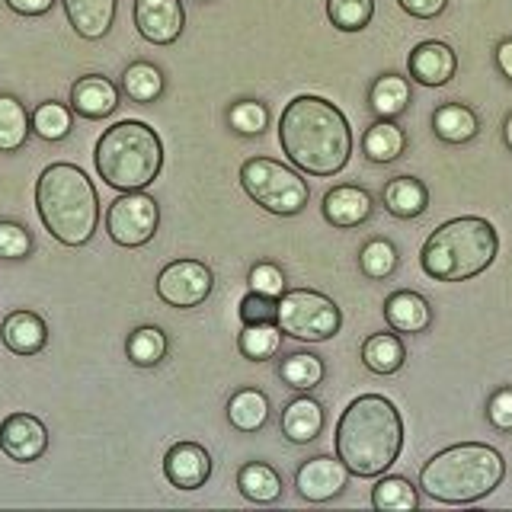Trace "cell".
Returning <instances> with one entry per match:
<instances>
[{
	"instance_id": "35",
	"label": "cell",
	"mask_w": 512,
	"mask_h": 512,
	"mask_svg": "<svg viewBox=\"0 0 512 512\" xmlns=\"http://www.w3.org/2000/svg\"><path fill=\"white\" fill-rule=\"evenodd\" d=\"M29 122H32V132H36L42 141H64L74 128L71 109L64 103H55V100L39 103L36 109H32Z\"/></svg>"
},
{
	"instance_id": "8",
	"label": "cell",
	"mask_w": 512,
	"mask_h": 512,
	"mask_svg": "<svg viewBox=\"0 0 512 512\" xmlns=\"http://www.w3.org/2000/svg\"><path fill=\"white\" fill-rule=\"evenodd\" d=\"M276 324L285 336L301 343H327L343 327L336 301L311 288H285L276 298Z\"/></svg>"
},
{
	"instance_id": "10",
	"label": "cell",
	"mask_w": 512,
	"mask_h": 512,
	"mask_svg": "<svg viewBox=\"0 0 512 512\" xmlns=\"http://www.w3.org/2000/svg\"><path fill=\"white\" fill-rule=\"evenodd\" d=\"M215 276L212 269L199 260H173L160 269L157 276V298L170 304V308H199V304L212 295Z\"/></svg>"
},
{
	"instance_id": "20",
	"label": "cell",
	"mask_w": 512,
	"mask_h": 512,
	"mask_svg": "<svg viewBox=\"0 0 512 512\" xmlns=\"http://www.w3.org/2000/svg\"><path fill=\"white\" fill-rule=\"evenodd\" d=\"M324 407L314 397H295L292 404L282 410V436L292 445H308L324 432Z\"/></svg>"
},
{
	"instance_id": "13",
	"label": "cell",
	"mask_w": 512,
	"mask_h": 512,
	"mask_svg": "<svg viewBox=\"0 0 512 512\" xmlns=\"http://www.w3.org/2000/svg\"><path fill=\"white\" fill-rule=\"evenodd\" d=\"M183 0H135V29L154 45H173L183 36Z\"/></svg>"
},
{
	"instance_id": "28",
	"label": "cell",
	"mask_w": 512,
	"mask_h": 512,
	"mask_svg": "<svg viewBox=\"0 0 512 512\" xmlns=\"http://www.w3.org/2000/svg\"><path fill=\"white\" fill-rule=\"evenodd\" d=\"M368 103H372L378 119H397V116H404L407 106H410V84H407V77H400V74H381L375 84H372Z\"/></svg>"
},
{
	"instance_id": "32",
	"label": "cell",
	"mask_w": 512,
	"mask_h": 512,
	"mask_svg": "<svg viewBox=\"0 0 512 512\" xmlns=\"http://www.w3.org/2000/svg\"><path fill=\"white\" fill-rule=\"evenodd\" d=\"M122 93L132 103H154L160 93H164V74L154 68L151 61H135L128 64L122 74Z\"/></svg>"
},
{
	"instance_id": "45",
	"label": "cell",
	"mask_w": 512,
	"mask_h": 512,
	"mask_svg": "<svg viewBox=\"0 0 512 512\" xmlns=\"http://www.w3.org/2000/svg\"><path fill=\"white\" fill-rule=\"evenodd\" d=\"M493 58H496V68H500V74L512 84V39H503L500 45H496Z\"/></svg>"
},
{
	"instance_id": "23",
	"label": "cell",
	"mask_w": 512,
	"mask_h": 512,
	"mask_svg": "<svg viewBox=\"0 0 512 512\" xmlns=\"http://www.w3.org/2000/svg\"><path fill=\"white\" fill-rule=\"evenodd\" d=\"M432 132L445 144H468L480 132L477 112L464 103H442L432 112Z\"/></svg>"
},
{
	"instance_id": "12",
	"label": "cell",
	"mask_w": 512,
	"mask_h": 512,
	"mask_svg": "<svg viewBox=\"0 0 512 512\" xmlns=\"http://www.w3.org/2000/svg\"><path fill=\"white\" fill-rule=\"evenodd\" d=\"M48 448V429L39 416L32 413H10L4 423H0V452L10 461H39Z\"/></svg>"
},
{
	"instance_id": "11",
	"label": "cell",
	"mask_w": 512,
	"mask_h": 512,
	"mask_svg": "<svg viewBox=\"0 0 512 512\" xmlns=\"http://www.w3.org/2000/svg\"><path fill=\"white\" fill-rule=\"evenodd\" d=\"M349 484V468L340 458L317 455L311 461H304L295 474V487L301 493V500L308 503H330L336 500Z\"/></svg>"
},
{
	"instance_id": "43",
	"label": "cell",
	"mask_w": 512,
	"mask_h": 512,
	"mask_svg": "<svg viewBox=\"0 0 512 512\" xmlns=\"http://www.w3.org/2000/svg\"><path fill=\"white\" fill-rule=\"evenodd\" d=\"M400 10L416 16V20H436V16L448 7V0H397Z\"/></svg>"
},
{
	"instance_id": "7",
	"label": "cell",
	"mask_w": 512,
	"mask_h": 512,
	"mask_svg": "<svg viewBox=\"0 0 512 512\" xmlns=\"http://www.w3.org/2000/svg\"><path fill=\"white\" fill-rule=\"evenodd\" d=\"M240 186H244L247 196L266 208L269 215H282L292 218L301 215L304 205L311 199L308 183L301 180L295 170H288L285 164L272 157H250L240 164Z\"/></svg>"
},
{
	"instance_id": "40",
	"label": "cell",
	"mask_w": 512,
	"mask_h": 512,
	"mask_svg": "<svg viewBox=\"0 0 512 512\" xmlns=\"http://www.w3.org/2000/svg\"><path fill=\"white\" fill-rule=\"evenodd\" d=\"M250 292L266 295V298H279L285 292V272L276 263H256L247 276Z\"/></svg>"
},
{
	"instance_id": "36",
	"label": "cell",
	"mask_w": 512,
	"mask_h": 512,
	"mask_svg": "<svg viewBox=\"0 0 512 512\" xmlns=\"http://www.w3.org/2000/svg\"><path fill=\"white\" fill-rule=\"evenodd\" d=\"M327 16L340 32H362L375 16V0H327Z\"/></svg>"
},
{
	"instance_id": "27",
	"label": "cell",
	"mask_w": 512,
	"mask_h": 512,
	"mask_svg": "<svg viewBox=\"0 0 512 512\" xmlns=\"http://www.w3.org/2000/svg\"><path fill=\"white\" fill-rule=\"evenodd\" d=\"M228 420L237 432H260L269 420V397L256 388H240L228 400Z\"/></svg>"
},
{
	"instance_id": "16",
	"label": "cell",
	"mask_w": 512,
	"mask_h": 512,
	"mask_svg": "<svg viewBox=\"0 0 512 512\" xmlns=\"http://www.w3.org/2000/svg\"><path fill=\"white\" fill-rule=\"evenodd\" d=\"M71 109L84 119H106L119 109V87L103 74L77 77L71 87Z\"/></svg>"
},
{
	"instance_id": "14",
	"label": "cell",
	"mask_w": 512,
	"mask_h": 512,
	"mask_svg": "<svg viewBox=\"0 0 512 512\" xmlns=\"http://www.w3.org/2000/svg\"><path fill=\"white\" fill-rule=\"evenodd\" d=\"M215 461L199 442H173L164 455V477L176 490H199L212 477Z\"/></svg>"
},
{
	"instance_id": "21",
	"label": "cell",
	"mask_w": 512,
	"mask_h": 512,
	"mask_svg": "<svg viewBox=\"0 0 512 512\" xmlns=\"http://www.w3.org/2000/svg\"><path fill=\"white\" fill-rule=\"evenodd\" d=\"M384 320L394 333H423L432 324V308L420 292H394L384 301Z\"/></svg>"
},
{
	"instance_id": "33",
	"label": "cell",
	"mask_w": 512,
	"mask_h": 512,
	"mask_svg": "<svg viewBox=\"0 0 512 512\" xmlns=\"http://www.w3.org/2000/svg\"><path fill=\"white\" fill-rule=\"evenodd\" d=\"M372 506L378 512H410L420 506V493L410 484L407 477H381L372 487Z\"/></svg>"
},
{
	"instance_id": "9",
	"label": "cell",
	"mask_w": 512,
	"mask_h": 512,
	"mask_svg": "<svg viewBox=\"0 0 512 512\" xmlns=\"http://www.w3.org/2000/svg\"><path fill=\"white\" fill-rule=\"evenodd\" d=\"M160 224V205L144 189L122 192L106 212V231L119 247H144L151 244Z\"/></svg>"
},
{
	"instance_id": "2",
	"label": "cell",
	"mask_w": 512,
	"mask_h": 512,
	"mask_svg": "<svg viewBox=\"0 0 512 512\" xmlns=\"http://www.w3.org/2000/svg\"><path fill=\"white\" fill-rule=\"evenodd\" d=\"M404 420L381 394H362L336 423V458L356 477H381L400 458Z\"/></svg>"
},
{
	"instance_id": "37",
	"label": "cell",
	"mask_w": 512,
	"mask_h": 512,
	"mask_svg": "<svg viewBox=\"0 0 512 512\" xmlns=\"http://www.w3.org/2000/svg\"><path fill=\"white\" fill-rule=\"evenodd\" d=\"M397 263H400L397 247L391 244V240H384V237L368 240V244L359 250V269L365 272L368 279H388L391 272L397 269Z\"/></svg>"
},
{
	"instance_id": "17",
	"label": "cell",
	"mask_w": 512,
	"mask_h": 512,
	"mask_svg": "<svg viewBox=\"0 0 512 512\" xmlns=\"http://www.w3.org/2000/svg\"><path fill=\"white\" fill-rule=\"evenodd\" d=\"M324 218L333 228H359L372 218V196L362 186H333L324 196Z\"/></svg>"
},
{
	"instance_id": "39",
	"label": "cell",
	"mask_w": 512,
	"mask_h": 512,
	"mask_svg": "<svg viewBox=\"0 0 512 512\" xmlns=\"http://www.w3.org/2000/svg\"><path fill=\"white\" fill-rule=\"evenodd\" d=\"M32 234L16 221H0V260H26L32 253Z\"/></svg>"
},
{
	"instance_id": "19",
	"label": "cell",
	"mask_w": 512,
	"mask_h": 512,
	"mask_svg": "<svg viewBox=\"0 0 512 512\" xmlns=\"http://www.w3.org/2000/svg\"><path fill=\"white\" fill-rule=\"evenodd\" d=\"M68 23L80 39H103L116 20V0H61Z\"/></svg>"
},
{
	"instance_id": "3",
	"label": "cell",
	"mask_w": 512,
	"mask_h": 512,
	"mask_svg": "<svg viewBox=\"0 0 512 512\" xmlns=\"http://www.w3.org/2000/svg\"><path fill=\"white\" fill-rule=\"evenodd\" d=\"M506 477V461L493 445L461 442L432 455L420 471V487L429 500L468 506L490 496Z\"/></svg>"
},
{
	"instance_id": "22",
	"label": "cell",
	"mask_w": 512,
	"mask_h": 512,
	"mask_svg": "<svg viewBox=\"0 0 512 512\" xmlns=\"http://www.w3.org/2000/svg\"><path fill=\"white\" fill-rule=\"evenodd\" d=\"M381 202L394 218L410 221V218H420L429 208V189L423 180H416V176H394V180L384 183Z\"/></svg>"
},
{
	"instance_id": "44",
	"label": "cell",
	"mask_w": 512,
	"mask_h": 512,
	"mask_svg": "<svg viewBox=\"0 0 512 512\" xmlns=\"http://www.w3.org/2000/svg\"><path fill=\"white\" fill-rule=\"evenodd\" d=\"M7 7L20 16H45L55 7V0H7Z\"/></svg>"
},
{
	"instance_id": "38",
	"label": "cell",
	"mask_w": 512,
	"mask_h": 512,
	"mask_svg": "<svg viewBox=\"0 0 512 512\" xmlns=\"http://www.w3.org/2000/svg\"><path fill=\"white\" fill-rule=\"evenodd\" d=\"M228 122L237 135H244V138H256V135H263L266 132V125H269V109L263 103H256V100H240L228 109Z\"/></svg>"
},
{
	"instance_id": "30",
	"label": "cell",
	"mask_w": 512,
	"mask_h": 512,
	"mask_svg": "<svg viewBox=\"0 0 512 512\" xmlns=\"http://www.w3.org/2000/svg\"><path fill=\"white\" fill-rule=\"evenodd\" d=\"M282 336L285 333L279 330L276 320L272 324H244V330L237 336V349L250 362H269L272 356H279Z\"/></svg>"
},
{
	"instance_id": "25",
	"label": "cell",
	"mask_w": 512,
	"mask_h": 512,
	"mask_svg": "<svg viewBox=\"0 0 512 512\" xmlns=\"http://www.w3.org/2000/svg\"><path fill=\"white\" fill-rule=\"evenodd\" d=\"M237 490L244 500L269 506L282 496V477L276 474V468H269L263 461H247L237 471Z\"/></svg>"
},
{
	"instance_id": "15",
	"label": "cell",
	"mask_w": 512,
	"mask_h": 512,
	"mask_svg": "<svg viewBox=\"0 0 512 512\" xmlns=\"http://www.w3.org/2000/svg\"><path fill=\"white\" fill-rule=\"evenodd\" d=\"M410 77L423 87H445L452 84V77L458 71V55L452 52V45L445 42H420L407 58Z\"/></svg>"
},
{
	"instance_id": "42",
	"label": "cell",
	"mask_w": 512,
	"mask_h": 512,
	"mask_svg": "<svg viewBox=\"0 0 512 512\" xmlns=\"http://www.w3.org/2000/svg\"><path fill=\"white\" fill-rule=\"evenodd\" d=\"M487 420L493 429L512 432V388H496L487 400Z\"/></svg>"
},
{
	"instance_id": "6",
	"label": "cell",
	"mask_w": 512,
	"mask_h": 512,
	"mask_svg": "<svg viewBox=\"0 0 512 512\" xmlns=\"http://www.w3.org/2000/svg\"><path fill=\"white\" fill-rule=\"evenodd\" d=\"M96 173L100 180L119 192L148 189L160 167H164V144L151 125L125 119L100 135L96 141Z\"/></svg>"
},
{
	"instance_id": "34",
	"label": "cell",
	"mask_w": 512,
	"mask_h": 512,
	"mask_svg": "<svg viewBox=\"0 0 512 512\" xmlns=\"http://www.w3.org/2000/svg\"><path fill=\"white\" fill-rule=\"evenodd\" d=\"M324 375H327L324 362L311 356V352H292V356H285L279 365V378L292 391H314L317 384L324 381Z\"/></svg>"
},
{
	"instance_id": "41",
	"label": "cell",
	"mask_w": 512,
	"mask_h": 512,
	"mask_svg": "<svg viewBox=\"0 0 512 512\" xmlns=\"http://www.w3.org/2000/svg\"><path fill=\"white\" fill-rule=\"evenodd\" d=\"M237 314H240V324H272V320H276V298L247 292L240 298Z\"/></svg>"
},
{
	"instance_id": "29",
	"label": "cell",
	"mask_w": 512,
	"mask_h": 512,
	"mask_svg": "<svg viewBox=\"0 0 512 512\" xmlns=\"http://www.w3.org/2000/svg\"><path fill=\"white\" fill-rule=\"evenodd\" d=\"M29 132H32V122H29L26 106L16 100V96L0 93V151L4 154L20 151Z\"/></svg>"
},
{
	"instance_id": "46",
	"label": "cell",
	"mask_w": 512,
	"mask_h": 512,
	"mask_svg": "<svg viewBox=\"0 0 512 512\" xmlns=\"http://www.w3.org/2000/svg\"><path fill=\"white\" fill-rule=\"evenodd\" d=\"M503 138H506L509 151H512V112H509V116H506V122H503Z\"/></svg>"
},
{
	"instance_id": "26",
	"label": "cell",
	"mask_w": 512,
	"mask_h": 512,
	"mask_svg": "<svg viewBox=\"0 0 512 512\" xmlns=\"http://www.w3.org/2000/svg\"><path fill=\"white\" fill-rule=\"evenodd\" d=\"M362 362L375 375H397L407 362V349L397 333H375L362 346Z\"/></svg>"
},
{
	"instance_id": "5",
	"label": "cell",
	"mask_w": 512,
	"mask_h": 512,
	"mask_svg": "<svg viewBox=\"0 0 512 512\" xmlns=\"http://www.w3.org/2000/svg\"><path fill=\"white\" fill-rule=\"evenodd\" d=\"M500 237L487 218L464 215L439 224L426 237L420 266L429 279L436 282H468L493 266Z\"/></svg>"
},
{
	"instance_id": "31",
	"label": "cell",
	"mask_w": 512,
	"mask_h": 512,
	"mask_svg": "<svg viewBox=\"0 0 512 512\" xmlns=\"http://www.w3.org/2000/svg\"><path fill=\"white\" fill-rule=\"evenodd\" d=\"M125 356L138 368H154L167 359V333L160 327H138L128 333Z\"/></svg>"
},
{
	"instance_id": "1",
	"label": "cell",
	"mask_w": 512,
	"mask_h": 512,
	"mask_svg": "<svg viewBox=\"0 0 512 512\" xmlns=\"http://www.w3.org/2000/svg\"><path fill=\"white\" fill-rule=\"evenodd\" d=\"M279 144L288 160L311 176H333L349 164V122L324 96H298L279 119Z\"/></svg>"
},
{
	"instance_id": "4",
	"label": "cell",
	"mask_w": 512,
	"mask_h": 512,
	"mask_svg": "<svg viewBox=\"0 0 512 512\" xmlns=\"http://www.w3.org/2000/svg\"><path fill=\"white\" fill-rule=\"evenodd\" d=\"M36 208L52 234L64 247H84L100 221V199L90 176L77 164H52L36 180Z\"/></svg>"
},
{
	"instance_id": "24",
	"label": "cell",
	"mask_w": 512,
	"mask_h": 512,
	"mask_svg": "<svg viewBox=\"0 0 512 512\" xmlns=\"http://www.w3.org/2000/svg\"><path fill=\"white\" fill-rule=\"evenodd\" d=\"M404 151H407V135L394 119H378L365 128L362 154L372 160V164H394Z\"/></svg>"
},
{
	"instance_id": "18",
	"label": "cell",
	"mask_w": 512,
	"mask_h": 512,
	"mask_svg": "<svg viewBox=\"0 0 512 512\" xmlns=\"http://www.w3.org/2000/svg\"><path fill=\"white\" fill-rule=\"evenodd\" d=\"M0 340L13 356H39L48 343V327L36 311H13L0 324Z\"/></svg>"
}]
</instances>
